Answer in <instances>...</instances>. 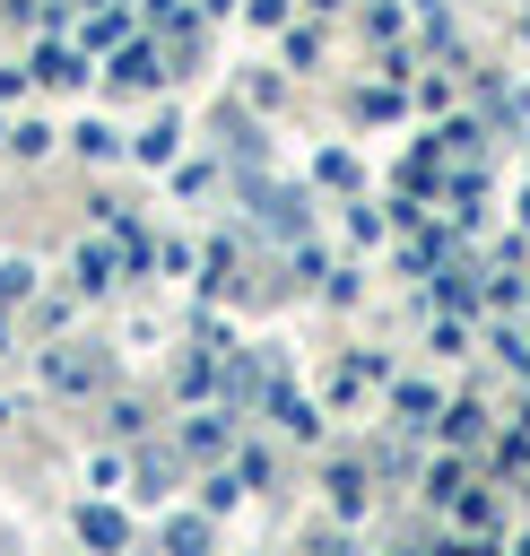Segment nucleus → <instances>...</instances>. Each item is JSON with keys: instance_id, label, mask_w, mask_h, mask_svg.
Listing matches in <instances>:
<instances>
[{"instance_id": "obj_1", "label": "nucleus", "mask_w": 530, "mask_h": 556, "mask_svg": "<svg viewBox=\"0 0 530 556\" xmlns=\"http://www.w3.org/2000/svg\"><path fill=\"white\" fill-rule=\"evenodd\" d=\"M43 382H52V391H87V382H104V356L78 348V339H61V348L43 356Z\"/></svg>"}, {"instance_id": "obj_2", "label": "nucleus", "mask_w": 530, "mask_h": 556, "mask_svg": "<svg viewBox=\"0 0 530 556\" xmlns=\"http://www.w3.org/2000/svg\"><path fill=\"white\" fill-rule=\"evenodd\" d=\"M78 539H87V547H122L130 530H122V513H113V504H87V513H78Z\"/></svg>"}, {"instance_id": "obj_3", "label": "nucleus", "mask_w": 530, "mask_h": 556, "mask_svg": "<svg viewBox=\"0 0 530 556\" xmlns=\"http://www.w3.org/2000/svg\"><path fill=\"white\" fill-rule=\"evenodd\" d=\"M269 408H278V426H287V434H313V408H304L287 382H269Z\"/></svg>"}, {"instance_id": "obj_4", "label": "nucleus", "mask_w": 530, "mask_h": 556, "mask_svg": "<svg viewBox=\"0 0 530 556\" xmlns=\"http://www.w3.org/2000/svg\"><path fill=\"white\" fill-rule=\"evenodd\" d=\"M165 547H174V556H209V521H191V513L165 521Z\"/></svg>"}, {"instance_id": "obj_5", "label": "nucleus", "mask_w": 530, "mask_h": 556, "mask_svg": "<svg viewBox=\"0 0 530 556\" xmlns=\"http://www.w3.org/2000/svg\"><path fill=\"white\" fill-rule=\"evenodd\" d=\"M78 287H113V261H104V243H78Z\"/></svg>"}, {"instance_id": "obj_6", "label": "nucleus", "mask_w": 530, "mask_h": 556, "mask_svg": "<svg viewBox=\"0 0 530 556\" xmlns=\"http://www.w3.org/2000/svg\"><path fill=\"white\" fill-rule=\"evenodd\" d=\"M113 78H130V87H139V78H156V52H148V43H130V52L113 61Z\"/></svg>"}]
</instances>
